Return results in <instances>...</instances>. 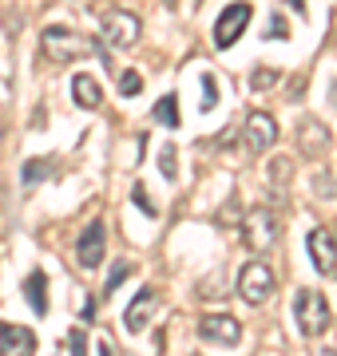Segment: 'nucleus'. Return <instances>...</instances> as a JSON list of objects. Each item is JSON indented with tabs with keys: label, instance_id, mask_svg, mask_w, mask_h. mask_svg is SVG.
Returning a JSON list of instances; mask_svg holds the SVG:
<instances>
[{
	"label": "nucleus",
	"instance_id": "obj_20",
	"mask_svg": "<svg viewBox=\"0 0 337 356\" xmlns=\"http://www.w3.org/2000/svg\"><path fill=\"white\" fill-rule=\"evenodd\" d=\"M219 103V91H214V76H203V99H198V107L203 111H210Z\"/></svg>",
	"mask_w": 337,
	"mask_h": 356
},
{
	"label": "nucleus",
	"instance_id": "obj_7",
	"mask_svg": "<svg viewBox=\"0 0 337 356\" xmlns=\"http://www.w3.org/2000/svg\"><path fill=\"white\" fill-rule=\"evenodd\" d=\"M104 36L111 48H131L135 40H139V16L135 13H123V8H116V13L104 16Z\"/></svg>",
	"mask_w": 337,
	"mask_h": 356
},
{
	"label": "nucleus",
	"instance_id": "obj_29",
	"mask_svg": "<svg viewBox=\"0 0 337 356\" xmlns=\"http://www.w3.org/2000/svg\"><path fill=\"white\" fill-rule=\"evenodd\" d=\"M334 356H337V348H334Z\"/></svg>",
	"mask_w": 337,
	"mask_h": 356
},
{
	"label": "nucleus",
	"instance_id": "obj_26",
	"mask_svg": "<svg viewBox=\"0 0 337 356\" xmlns=\"http://www.w3.org/2000/svg\"><path fill=\"white\" fill-rule=\"evenodd\" d=\"M270 178H274V182H285V178H290V163H285V159H274Z\"/></svg>",
	"mask_w": 337,
	"mask_h": 356
},
{
	"label": "nucleus",
	"instance_id": "obj_23",
	"mask_svg": "<svg viewBox=\"0 0 337 356\" xmlns=\"http://www.w3.org/2000/svg\"><path fill=\"white\" fill-rule=\"evenodd\" d=\"M68 344H72V356H88V341H84V332H68Z\"/></svg>",
	"mask_w": 337,
	"mask_h": 356
},
{
	"label": "nucleus",
	"instance_id": "obj_13",
	"mask_svg": "<svg viewBox=\"0 0 337 356\" xmlns=\"http://www.w3.org/2000/svg\"><path fill=\"white\" fill-rule=\"evenodd\" d=\"M298 147H301V154H325L329 151V131L318 119H306L298 131Z\"/></svg>",
	"mask_w": 337,
	"mask_h": 356
},
{
	"label": "nucleus",
	"instance_id": "obj_3",
	"mask_svg": "<svg viewBox=\"0 0 337 356\" xmlns=\"http://www.w3.org/2000/svg\"><path fill=\"white\" fill-rule=\"evenodd\" d=\"M238 293L246 305H266L274 293V269L262 266V261H250L242 273H238Z\"/></svg>",
	"mask_w": 337,
	"mask_h": 356
},
{
	"label": "nucleus",
	"instance_id": "obj_22",
	"mask_svg": "<svg viewBox=\"0 0 337 356\" xmlns=\"http://www.w3.org/2000/svg\"><path fill=\"white\" fill-rule=\"evenodd\" d=\"M139 88H143V79L135 76V72H123V76H119V91H123V95H139Z\"/></svg>",
	"mask_w": 337,
	"mask_h": 356
},
{
	"label": "nucleus",
	"instance_id": "obj_1",
	"mask_svg": "<svg viewBox=\"0 0 337 356\" xmlns=\"http://www.w3.org/2000/svg\"><path fill=\"white\" fill-rule=\"evenodd\" d=\"M294 321H298V329L306 337H322L329 329V305H325V297L318 289H298L294 297Z\"/></svg>",
	"mask_w": 337,
	"mask_h": 356
},
{
	"label": "nucleus",
	"instance_id": "obj_25",
	"mask_svg": "<svg viewBox=\"0 0 337 356\" xmlns=\"http://www.w3.org/2000/svg\"><path fill=\"white\" fill-rule=\"evenodd\" d=\"M131 198H135V206H139L143 214H155V206H151V198H147V191H143V186H135V191H131Z\"/></svg>",
	"mask_w": 337,
	"mask_h": 356
},
{
	"label": "nucleus",
	"instance_id": "obj_17",
	"mask_svg": "<svg viewBox=\"0 0 337 356\" xmlns=\"http://www.w3.org/2000/svg\"><path fill=\"white\" fill-rule=\"evenodd\" d=\"M155 119L163 127H179V103H175V95H163L155 103Z\"/></svg>",
	"mask_w": 337,
	"mask_h": 356
},
{
	"label": "nucleus",
	"instance_id": "obj_18",
	"mask_svg": "<svg viewBox=\"0 0 337 356\" xmlns=\"http://www.w3.org/2000/svg\"><path fill=\"white\" fill-rule=\"evenodd\" d=\"M127 277H131V261H116L111 273H107V281H104V297H111V293H116Z\"/></svg>",
	"mask_w": 337,
	"mask_h": 356
},
{
	"label": "nucleus",
	"instance_id": "obj_11",
	"mask_svg": "<svg viewBox=\"0 0 337 356\" xmlns=\"http://www.w3.org/2000/svg\"><path fill=\"white\" fill-rule=\"evenodd\" d=\"M36 337L20 325H0V356H32Z\"/></svg>",
	"mask_w": 337,
	"mask_h": 356
},
{
	"label": "nucleus",
	"instance_id": "obj_28",
	"mask_svg": "<svg viewBox=\"0 0 337 356\" xmlns=\"http://www.w3.org/2000/svg\"><path fill=\"white\" fill-rule=\"evenodd\" d=\"M334 103H337V83H334Z\"/></svg>",
	"mask_w": 337,
	"mask_h": 356
},
{
	"label": "nucleus",
	"instance_id": "obj_16",
	"mask_svg": "<svg viewBox=\"0 0 337 356\" xmlns=\"http://www.w3.org/2000/svg\"><path fill=\"white\" fill-rule=\"evenodd\" d=\"M52 170H56L52 159H28L24 170H20V178H24V186H36V182H44Z\"/></svg>",
	"mask_w": 337,
	"mask_h": 356
},
{
	"label": "nucleus",
	"instance_id": "obj_12",
	"mask_svg": "<svg viewBox=\"0 0 337 356\" xmlns=\"http://www.w3.org/2000/svg\"><path fill=\"white\" fill-rule=\"evenodd\" d=\"M159 305V293L155 289H139V297L127 305V313H123V321H127L131 332H143L147 329V321H151V313H155Z\"/></svg>",
	"mask_w": 337,
	"mask_h": 356
},
{
	"label": "nucleus",
	"instance_id": "obj_2",
	"mask_svg": "<svg viewBox=\"0 0 337 356\" xmlns=\"http://www.w3.org/2000/svg\"><path fill=\"white\" fill-rule=\"evenodd\" d=\"M242 242L250 245V254L274 250V242H278V218H274V210H250L242 218Z\"/></svg>",
	"mask_w": 337,
	"mask_h": 356
},
{
	"label": "nucleus",
	"instance_id": "obj_14",
	"mask_svg": "<svg viewBox=\"0 0 337 356\" xmlns=\"http://www.w3.org/2000/svg\"><path fill=\"white\" fill-rule=\"evenodd\" d=\"M24 297H28V305L36 309V317L48 313V277L40 269H32V277L24 281Z\"/></svg>",
	"mask_w": 337,
	"mask_h": 356
},
{
	"label": "nucleus",
	"instance_id": "obj_24",
	"mask_svg": "<svg viewBox=\"0 0 337 356\" xmlns=\"http://www.w3.org/2000/svg\"><path fill=\"white\" fill-rule=\"evenodd\" d=\"M285 32H290V28H285L282 16H270V28H266V36H270V40H285Z\"/></svg>",
	"mask_w": 337,
	"mask_h": 356
},
{
	"label": "nucleus",
	"instance_id": "obj_8",
	"mask_svg": "<svg viewBox=\"0 0 337 356\" xmlns=\"http://www.w3.org/2000/svg\"><path fill=\"white\" fill-rule=\"evenodd\" d=\"M246 147L250 154H258V151H270L274 143H278V123H274V115L266 111H250L246 115Z\"/></svg>",
	"mask_w": 337,
	"mask_h": 356
},
{
	"label": "nucleus",
	"instance_id": "obj_9",
	"mask_svg": "<svg viewBox=\"0 0 337 356\" xmlns=\"http://www.w3.org/2000/svg\"><path fill=\"white\" fill-rule=\"evenodd\" d=\"M104 242H107L104 222H91V226H84V234H79V242H76V261L84 269H95L100 261H104Z\"/></svg>",
	"mask_w": 337,
	"mask_h": 356
},
{
	"label": "nucleus",
	"instance_id": "obj_21",
	"mask_svg": "<svg viewBox=\"0 0 337 356\" xmlns=\"http://www.w3.org/2000/svg\"><path fill=\"white\" fill-rule=\"evenodd\" d=\"M159 170H163L167 178L179 175V166H175V147H163V151H159Z\"/></svg>",
	"mask_w": 337,
	"mask_h": 356
},
{
	"label": "nucleus",
	"instance_id": "obj_5",
	"mask_svg": "<svg viewBox=\"0 0 337 356\" xmlns=\"http://www.w3.org/2000/svg\"><path fill=\"white\" fill-rule=\"evenodd\" d=\"M306 250H310L313 269H318V273H325V277H329V273H337V234L329 226L313 229L310 238H306Z\"/></svg>",
	"mask_w": 337,
	"mask_h": 356
},
{
	"label": "nucleus",
	"instance_id": "obj_10",
	"mask_svg": "<svg viewBox=\"0 0 337 356\" xmlns=\"http://www.w3.org/2000/svg\"><path fill=\"white\" fill-rule=\"evenodd\" d=\"M198 332H203V341H210V344H238L242 325H238L230 313H207V317L198 321Z\"/></svg>",
	"mask_w": 337,
	"mask_h": 356
},
{
	"label": "nucleus",
	"instance_id": "obj_6",
	"mask_svg": "<svg viewBox=\"0 0 337 356\" xmlns=\"http://www.w3.org/2000/svg\"><path fill=\"white\" fill-rule=\"evenodd\" d=\"M250 16H254V8H250V4H230V8H222L219 24H214V44H219V48H230L234 40L246 32Z\"/></svg>",
	"mask_w": 337,
	"mask_h": 356
},
{
	"label": "nucleus",
	"instance_id": "obj_15",
	"mask_svg": "<svg viewBox=\"0 0 337 356\" xmlns=\"http://www.w3.org/2000/svg\"><path fill=\"white\" fill-rule=\"evenodd\" d=\"M72 95H76L79 107H100V99H104V88H100L91 76H76V79H72Z\"/></svg>",
	"mask_w": 337,
	"mask_h": 356
},
{
	"label": "nucleus",
	"instance_id": "obj_4",
	"mask_svg": "<svg viewBox=\"0 0 337 356\" xmlns=\"http://www.w3.org/2000/svg\"><path fill=\"white\" fill-rule=\"evenodd\" d=\"M44 51H48L52 60H60V64H72L79 56L95 51V44L79 40L76 32H68V28H44Z\"/></svg>",
	"mask_w": 337,
	"mask_h": 356
},
{
	"label": "nucleus",
	"instance_id": "obj_19",
	"mask_svg": "<svg viewBox=\"0 0 337 356\" xmlns=\"http://www.w3.org/2000/svg\"><path fill=\"white\" fill-rule=\"evenodd\" d=\"M274 83H278V72H274V67H258V72L250 76V88H254V91H262V88H274Z\"/></svg>",
	"mask_w": 337,
	"mask_h": 356
},
{
	"label": "nucleus",
	"instance_id": "obj_27",
	"mask_svg": "<svg viewBox=\"0 0 337 356\" xmlns=\"http://www.w3.org/2000/svg\"><path fill=\"white\" fill-rule=\"evenodd\" d=\"M100 356H116L111 353V344H100Z\"/></svg>",
	"mask_w": 337,
	"mask_h": 356
}]
</instances>
